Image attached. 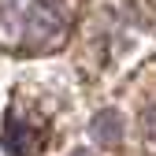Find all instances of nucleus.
<instances>
[{"instance_id": "nucleus-1", "label": "nucleus", "mask_w": 156, "mask_h": 156, "mask_svg": "<svg viewBox=\"0 0 156 156\" xmlns=\"http://www.w3.org/2000/svg\"><path fill=\"white\" fill-rule=\"evenodd\" d=\"M67 34V0H0V45L48 52Z\"/></svg>"}, {"instance_id": "nucleus-2", "label": "nucleus", "mask_w": 156, "mask_h": 156, "mask_svg": "<svg viewBox=\"0 0 156 156\" xmlns=\"http://www.w3.org/2000/svg\"><path fill=\"white\" fill-rule=\"evenodd\" d=\"M4 149L11 156H37L45 149V123L26 119L23 112H8L4 123Z\"/></svg>"}, {"instance_id": "nucleus-3", "label": "nucleus", "mask_w": 156, "mask_h": 156, "mask_svg": "<svg viewBox=\"0 0 156 156\" xmlns=\"http://www.w3.org/2000/svg\"><path fill=\"white\" fill-rule=\"evenodd\" d=\"M145 141H149V149L156 156V101L145 108Z\"/></svg>"}]
</instances>
